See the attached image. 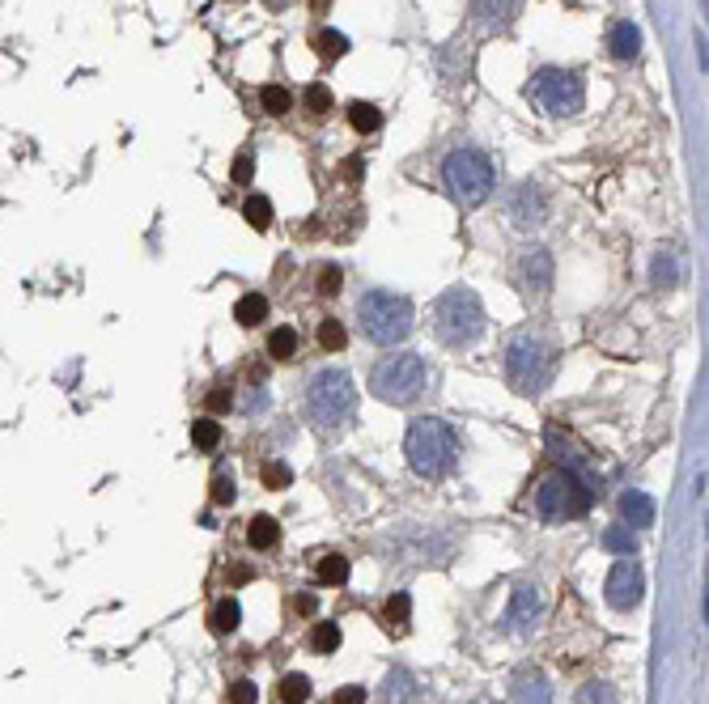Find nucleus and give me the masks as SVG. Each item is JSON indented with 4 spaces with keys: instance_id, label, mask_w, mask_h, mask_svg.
<instances>
[{
    "instance_id": "obj_1",
    "label": "nucleus",
    "mask_w": 709,
    "mask_h": 704,
    "mask_svg": "<svg viewBox=\"0 0 709 704\" xmlns=\"http://www.w3.org/2000/svg\"><path fill=\"white\" fill-rule=\"evenodd\" d=\"M403 455H408V467H412L421 479H446L455 467H459L463 441H459V433L450 429V420L417 416L412 424H408Z\"/></svg>"
},
{
    "instance_id": "obj_2",
    "label": "nucleus",
    "mask_w": 709,
    "mask_h": 704,
    "mask_svg": "<svg viewBox=\"0 0 709 704\" xmlns=\"http://www.w3.org/2000/svg\"><path fill=\"white\" fill-rule=\"evenodd\" d=\"M501 374H506V382L514 386L518 395L536 399L556 374V348L536 331H518L501 348Z\"/></svg>"
},
{
    "instance_id": "obj_3",
    "label": "nucleus",
    "mask_w": 709,
    "mask_h": 704,
    "mask_svg": "<svg viewBox=\"0 0 709 704\" xmlns=\"http://www.w3.org/2000/svg\"><path fill=\"white\" fill-rule=\"evenodd\" d=\"M307 416L319 433H340L357 416V386L345 369H319L307 382Z\"/></svg>"
},
{
    "instance_id": "obj_4",
    "label": "nucleus",
    "mask_w": 709,
    "mask_h": 704,
    "mask_svg": "<svg viewBox=\"0 0 709 704\" xmlns=\"http://www.w3.org/2000/svg\"><path fill=\"white\" fill-rule=\"evenodd\" d=\"M493 183H498V170H493V157L484 149L459 145V149L446 153V162H442V187H446V195H450L459 209H480V204L493 195Z\"/></svg>"
},
{
    "instance_id": "obj_5",
    "label": "nucleus",
    "mask_w": 709,
    "mask_h": 704,
    "mask_svg": "<svg viewBox=\"0 0 709 704\" xmlns=\"http://www.w3.org/2000/svg\"><path fill=\"white\" fill-rule=\"evenodd\" d=\"M357 323L370 344H403L412 336V302L395 289H365L357 297Z\"/></svg>"
},
{
    "instance_id": "obj_6",
    "label": "nucleus",
    "mask_w": 709,
    "mask_h": 704,
    "mask_svg": "<svg viewBox=\"0 0 709 704\" xmlns=\"http://www.w3.org/2000/svg\"><path fill=\"white\" fill-rule=\"evenodd\" d=\"M434 336H438L446 348H467L484 336V305L472 289L450 285L434 302Z\"/></svg>"
},
{
    "instance_id": "obj_7",
    "label": "nucleus",
    "mask_w": 709,
    "mask_h": 704,
    "mask_svg": "<svg viewBox=\"0 0 709 704\" xmlns=\"http://www.w3.org/2000/svg\"><path fill=\"white\" fill-rule=\"evenodd\" d=\"M425 382H429V365L421 352H391L370 369V391L374 399L391 403V407H408L421 399Z\"/></svg>"
},
{
    "instance_id": "obj_8",
    "label": "nucleus",
    "mask_w": 709,
    "mask_h": 704,
    "mask_svg": "<svg viewBox=\"0 0 709 704\" xmlns=\"http://www.w3.org/2000/svg\"><path fill=\"white\" fill-rule=\"evenodd\" d=\"M591 501H594L591 484L578 471H553V476L539 479V488H536V514L548 526H565V522L586 514Z\"/></svg>"
},
{
    "instance_id": "obj_9",
    "label": "nucleus",
    "mask_w": 709,
    "mask_h": 704,
    "mask_svg": "<svg viewBox=\"0 0 709 704\" xmlns=\"http://www.w3.org/2000/svg\"><path fill=\"white\" fill-rule=\"evenodd\" d=\"M527 98H531V107H539L544 115H553V119H565V115H578L582 111V102H586V85H582V76L574 68H539L531 81H527Z\"/></svg>"
},
{
    "instance_id": "obj_10",
    "label": "nucleus",
    "mask_w": 709,
    "mask_h": 704,
    "mask_svg": "<svg viewBox=\"0 0 709 704\" xmlns=\"http://www.w3.org/2000/svg\"><path fill=\"white\" fill-rule=\"evenodd\" d=\"M608 603H612L616 611H633L637 603H641V590H646V577H641V569L633 565V560H616L612 573H608Z\"/></svg>"
},
{
    "instance_id": "obj_11",
    "label": "nucleus",
    "mask_w": 709,
    "mask_h": 704,
    "mask_svg": "<svg viewBox=\"0 0 709 704\" xmlns=\"http://www.w3.org/2000/svg\"><path fill=\"white\" fill-rule=\"evenodd\" d=\"M506 212L518 229H531V225H544L548 221V200L536 183H518L510 195H506Z\"/></svg>"
},
{
    "instance_id": "obj_12",
    "label": "nucleus",
    "mask_w": 709,
    "mask_h": 704,
    "mask_svg": "<svg viewBox=\"0 0 709 704\" xmlns=\"http://www.w3.org/2000/svg\"><path fill=\"white\" fill-rule=\"evenodd\" d=\"M539 611H544L539 586L522 581V586H514V594H510V607H506V615H501V624H506V632H527L539 620Z\"/></svg>"
},
{
    "instance_id": "obj_13",
    "label": "nucleus",
    "mask_w": 709,
    "mask_h": 704,
    "mask_svg": "<svg viewBox=\"0 0 709 704\" xmlns=\"http://www.w3.org/2000/svg\"><path fill=\"white\" fill-rule=\"evenodd\" d=\"M518 276H522L527 293H548L553 289V255L544 247H527L518 259Z\"/></svg>"
},
{
    "instance_id": "obj_14",
    "label": "nucleus",
    "mask_w": 709,
    "mask_h": 704,
    "mask_svg": "<svg viewBox=\"0 0 709 704\" xmlns=\"http://www.w3.org/2000/svg\"><path fill=\"white\" fill-rule=\"evenodd\" d=\"M518 9H522V0H472V18L480 26H489V30L510 26L518 18Z\"/></svg>"
},
{
    "instance_id": "obj_15",
    "label": "nucleus",
    "mask_w": 709,
    "mask_h": 704,
    "mask_svg": "<svg viewBox=\"0 0 709 704\" xmlns=\"http://www.w3.org/2000/svg\"><path fill=\"white\" fill-rule=\"evenodd\" d=\"M608 51H612V59H637V51H641V30H637L633 21H616L612 30H608Z\"/></svg>"
},
{
    "instance_id": "obj_16",
    "label": "nucleus",
    "mask_w": 709,
    "mask_h": 704,
    "mask_svg": "<svg viewBox=\"0 0 709 704\" xmlns=\"http://www.w3.org/2000/svg\"><path fill=\"white\" fill-rule=\"evenodd\" d=\"M514 704H553V684L539 675V670H522L514 679Z\"/></svg>"
},
{
    "instance_id": "obj_17",
    "label": "nucleus",
    "mask_w": 709,
    "mask_h": 704,
    "mask_svg": "<svg viewBox=\"0 0 709 704\" xmlns=\"http://www.w3.org/2000/svg\"><path fill=\"white\" fill-rule=\"evenodd\" d=\"M620 514H625L629 526H650V522H654V501L641 493V488H633V493L620 496Z\"/></svg>"
},
{
    "instance_id": "obj_18",
    "label": "nucleus",
    "mask_w": 709,
    "mask_h": 704,
    "mask_svg": "<svg viewBox=\"0 0 709 704\" xmlns=\"http://www.w3.org/2000/svg\"><path fill=\"white\" fill-rule=\"evenodd\" d=\"M276 539H281V526H276L268 514H259V518H251V522H247V543L255 548V552L276 548Z\"/></svg>"
},
{
    "instance_id": "obj_19",
    "label": "nucleus",
    "mask_w": 709,
    "mask_h": 704,
    "mask_svg": "<svg viewBox=\"0 0 709 704\" xmlns=\"http://www.w3.org/2000/svg\"><path fill=\"white\" fill-rule=\"evenodd\" d=\"M234 319L243 327H259L268 319V297H264V293H243L238 305H234Z\"/></svg>"
},
{
    "instance_id": "obj_20",
    "label": "nucleus",
    "mask_w": 709,
    "mask_h": 704,
    "mask_svg": "<svg viewBox=\"0 0 709 704\" xmlns=\"http://www.w3.org/2000/svg\"><path fill=\"white\" fill-rule=\"evenodd\" d=\"M383 620H386V629L391 632H408V624H412V598H408L403 590H395L391 598H386Z\"/></svg>"
},
{
    "instance_id": "obj_21",
    "label": "nucleus",
    "mask_w": 709,
    "mask_h": 704,
    "mask_svg": "<svg viewBox=\"0 0 709 704\" xmlns=\"http://www.w3.org/2000/svg\"><path fill=\"white\" fill-rule=\"evenodd\" d=\"M238 620H243V607H238V598H221L217 607H212L209 615V624L217 637H230L234 629H238Z\"/></svg>"
},
{
    "instance_id": "obj_22",
    "label": "nucleus",
    "mask_w": 709,
    "mask_h": 704,
    "mask_svg": "<svg viewBox=\"0 0 709 704\" xmlns=\"http://www.w3.org/2000/svg\"><path fill=\"white\" fill-rule=\"evenodd\" d=\"M348 123H353V132L370 136L383 128V111H378L374 102H353V107H348Z\"/></svg>"
},
{
    "instance_id": "obj_23",
    "label": "nucleus",
    "mask_w": 709,
    "mask_h": 704,
    "mask_svg": "<svg viewBox=\"0 0 709 704\" xmlns=\"http://www.w3.org/2000/svg\"><path fill=\"white\" fill-rule=\"evenodd\" d=\"M268 357L272 361H293V357H298V331H293V327H272Z\"/></svg>"
},
{
    "instance_id": "obj_24",
    "label": "nucleus",
    "mask_w": 709,
    "mask_h": 704,
    "mask_svg": "<svg viewBox=\"0 0 709 704\" xmlns=\"http://www.w3.org/2000/svg\"><path fill=\"white\" fill-rule=\"evenodd\" d=\"M386 704H412L417 700V684H412V675L408 670H395V675H386V687H383Z\"/></svg>"
},
{
    "instance_id": "obj_25",
    "label": "nucleus",
    "mask_w": 709,
    "mask_h": 704,
    "mask_svg": "<svg viewBox=\"0 0 709 704\" xmlns=\"http://www.w3.org/2000/svg\"><path fill=\"white\" fill-rule=\"evenodd\" d=\"M315 340H319L323 352H340V348L348 344V331L340 327V319H323V323L315 327Z\"/></svg>"
},
{
    "instance_id": "obj_26",
    "label": "nucleus",
    "mask_w": 709,
    "mask_h": 704,
    "mask_svg": "<svg viewBox=\"0 0 709 704\" xmlns=\"http://www.w3.org/2000/svg\"><path fill=\"white\" fill-rule=\"evenodd\" d=\"M315 573H319V581H323V586H345V581H348V560H345V556H336V552H327Z\"/></svg>"
},
{
    "instance_id": "obj_27",
    "label": "nucleus",
    "mask_w": 709,
    "mask_h": 704,
    "mask_svg": "<svg viewBox=\"0 0 709 704\" xmlns=\"http://www.w3.org/2000/svg\"><path fill=\"white\" fill-rule=\"evenodd\" d=\"M243 217H247L251 229H259V233H264V229L272 225V200H268V195H251L247 204H243Z\"/></svg>"
},
{
    "instance_id": "obj_28",
    "label": "nucleus",
    "mask_w": 709,
    "mask_h": 704,
    "mask_svg": "<svg viewBox=\"0 0 709 704\" xmlns=\"http://www.w3.org/2000/svg\"><path fill=\"white\" fill-rule=\"evenodd\" d=\"M276 696H281V704H307L310 700V679L307 675H285L281 687H276Z\"/></svg>"
},
{
    "instance_id": "obj_29",
    "label": "nucleus",
    "mask_w": 709,
    "mask_h": 704,
    "mask_svg": "<svg viewBox=\"0 0 709 704\" xmlns=\"http://www.w3.org/2000/svg\"><path fill=\"white\" fill-rule=\"evenodd\" d=\"M603 548L616 556H633L637 552V539H633V526H608L603 531Z\"/></svg>"
},
{
    "instance_id": "obj_30",
    "label": "nucleus",
    "mask_w": 709,
    "mask_h": 704,
    "mask_svg": "<svg viewBox=\"0 0 709 704\" xmlns=\"http://www.w3.org/2000/svg\"><path fill=\"white\" fill-rule=\"evenodd\" d=\"M310 649L315 653H336L340 649V624H315V632H310Z\"/></svg>"
},
{
    "instance_id": "obj_31",
    "label": "nucleus",
    "mask_w": 709,
    "mask_h": 704,
    "mask_svg": "<svg viewBox=\"0 0 709 704\" xmlns=\"http://www.w3.org/2000/svg\"><path fill=\"white\" fill-rule=\"evenodd\" d=\"M192 441L200 446V450H217V446H221V424H217L212 416L192 420Z\"/></svg>"
},
{
    "instance_id": "obj_32",
    "label": "nucleus",
    "mask_w": 709,
    "mask_h": 704,
    "mask_svg": "<svg viewBox=\"0 0 709 704\" xmlns=\"http://www.w3.org/2000/svg\"><path fill=\"white\" fill-rule=\"evenodd\" d=\"M315 47H319L323 59H340L348 51V38L340 35V30H319V35H315Z\"/></svg>"
},
{
    "instance_id": "obj_33",
    "label": "nucleus",
    "mask_w": 709,
    "mask_h": 704,
    "mask_svg": "<svg viewBox=\"0 0 709 704\" xmlns=\"http://www.w3.org/2000/svg\"><path fill=\"white\" fill-rule=\"evenodd\" d=\"M675 281H680L675 255H671V250H658V255H654V285H658V289H671Z\"/></svg>"
},
{
    "instance_id": "obj_34",
    "label": "nucleus",
    "mask_w": 709,
    "mask_h": 704,
    "mask_svg": "<svg viewBox=\"0 0 709 704\" xmlns=\"http://www.w3.org/2000/svg\"><path fill=\"white\" fill-rule=\"evenodd\" d=\"M315 289H319V297H336L340 289H345V272L336 264H323L319 267V276H315Z\"/></svg>"
},
{
    "instance_id": "obj_35",
    "label": "nucleus",
    "mask_w": 709,
    "mask_h": 704,
    "mask_svg": "<svg viewBox=\"0 0 709 704\" xmlns=\"http://www.w3.org/2000/svg\"><path fill=\"white\" fill-rule=\"evenodd\" d=\"M259 102H264V111L268 115H289V107H293V98H289L285 85H264Z\"/></svg>"
},
{
    "instance_id": "obj_36",
    "label": "nucleus",
    "mask_w": 709,
    "mask_h": 704,
    "mask_svg": "<svg viewBox=\"0 0 709 704\" xmlns=\"http://www.w3.org/2000/svg\"><path fill=\"white\" fill-rule=\"evenodd\" d=\"M578 704H616V692L608 684H586L578 692Z\"/></svg>"
},
{
    "instance_id": "obj_37",
    "label": "nucleus",
    "mask_w": 709,
    "mask_h": 704,
    "mask_svg": "<svg viewBox=\"0 0 709 704\" xmlns=\"http://www.w3.org/2000/svg\"><path fill=\"white\" fill-rule=\"evenodd\" d=\"M259 476H264V488H289L293 484V471H289L285 463H268Z\"/></svg>"
},
{
    "instance_id": "obj_38",
    "label": "nucleus",
    "mask_w": 709,
    "mask_h": 704,
    "mask_svg": "<svg viewBox=\"0 0 709 704\" xmlns=\"http://www.w3.org/2000/svg\"><path fill=\"white\" fill-rule=\"evenodd\" d=\"M234 479L226 476V471H217V476H212V505H234Z\"/></svg>"
},
{
    "instance_id": "obj_39",
    "label": "nucleus",
    "mask_w": 709,
    "mask_h": 704,
    "mask_svg": "<svg viewBox=\"0 0 709 704\" xmlns=\"http://www.w3.org/2000/svg\"><path fill=\"white\" fill-rule=\"evenodd\" d=\"M307 111L310 115H327V111H331V90H327V85H310V90H307Z\"/></svg>"
},
{
    "instance_id": "obj_40",
    "label": "nucleus",
    "mask_w": 709,
    "mask_h": 704,
    "mask_svg": "<svg viewBox=\"0 0 709 704\" xmlns=\"http://www.w3.org/2000/svg\"><path fill=\"white\" fill-rule=\"evenodd\" d=\"M204 407H209V412H230V407H234V391H230V386H212L209 395H204Z\"/></svg>"
},
{
    "instance_id": "obj_41",
    "label": "nucleus",
    "mask_w": 709,
    "mask_h": 704,
    "mask_svg": "<svg viewBox=\"0 0 709 704\" xmlns=\"http://www.w3.org/2000/svg\"><path fill=\"white\" fill-rule=\"evenodd\" d=\"M255 700H259V687L251 684V679H238L230 687V704H255Z\"/></svg>"
},
{
    "instance_id": "obj_42",
    "label": "nucleus",
    "mask_w": 709,
    "mask_h": 704,
    "mask_svg": "<svg viewBox=\"0 0 709 704\" xmlns=\"http://www.w3.org/2000/svg\"><path fill=\"white\" fill-rule=\"evenodd\" d=\"M331 704H365V687L362 684H345L336 696H331Z\"/></svg>"
},
{
    "instance_id": "obj_43",
    "label": "nucleus",
    "mask_w": 709,
    "mask_h": 704,
    "mask_svg": "<svg viewBox=\"0 0 709 704\" xmlns=\"http://www.w3.org/2000/svg\"><path fill=\"white\" fill-rule=\"evenodd\" d=\"M234 183H251V153L234 157Z\"/></svg>"
},
{
    "instance_id": "obj_44",
    "label": "nucleus",
    "mask_w": 709,
    "mask_h": 704,
    "mask_svg": "<svg viewBox=\"0 0 709 704\" xmlns=\"http://www.w3.org/2000/svg\"><path fill=\"white\" fill-rule=\"evenodd\" d=\"M315 607H319V598H315V594H298V603H293L298 615H315Z\"/></svg>"
},
{
    "instance_id": "obj_45",
    "label": "nucleus",
    "mask_w": 709,
    "mask_h": 704,
    "mask_svg": "<svg viewBox=\"0 0 709 704\" xmlns=\"http://www.w3.org/2000/svg\"><path fill=\"white\" fill-rule=\"evenodd\" d=\"M345 174H348V178H353V174H362V157H348V162H345Z\"/></svg>"
},
{
    "instance_id": "obj_46",
    "label": "nucleus",
    "mask_w": 709,
    "mask_h": 704,
    "mask_svg": "<svg viewBox=\"0 0 709 704\" xmlns=\"http://www.w3.org/2000/svg\"><path fill=\"white\" fill-rule=\"evenodd\" d=\"M310 9H315V13H323V9H331V0H310Z\"/></svg>"
},
{
    "instance_id": "obj_47",
    "label": "nucleus",
    "mask_w": 709,
    "mask_h": 704,
    "mask_svg": "<svg viewBox=\"0 0 709 704\" xmlns=\"http://www.w3.org/2000/svg\"><path fill=\"white\" fill-rule=\"evenodd\" d=\"M480 704H489V700H480Z\"/></svg>"
}]
</instances>
